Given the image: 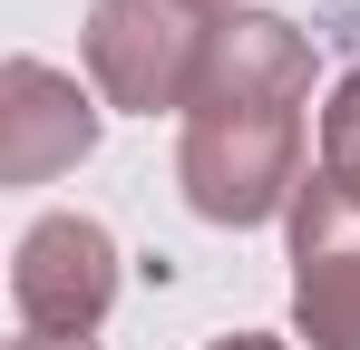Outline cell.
I'll return each mask as SVG.
<instances>
[{"label":"cell","instance_id":"6da1fadb","mask_svg":"<svg viewBox=\"0 0 360 350\" xmlns=\"http://www.w3.org/2000/svg\"><path fill=\"white\" fill-rule=\"evenodd\" d=\"M302 136H311V39L273 10H243L214 39V68L185 108V146H176V185L205 224H273L292 214L302 175Z\"/></svg>","mask_w":360,"mask_h":350},{"label":"cell","instance_id":"7a4b0ae2","mask_svg":"<svg viewBox=\"0 0 360 350\" xmlns=\"http://www.w3.org/2000/svg\"><path fill=\"white\" fill-rule=\"evenodd\" d=\"M214 39L224 20L195 10V0H98L88 30H78V58H88V88L127 117H185L205 68H214Z\"/></svg>","mask_w":360,"mask_h":350},{"label":"cell","instance_id":"3957f363","mask_svg":"<svg viewBox=\"0 0 360 350\" xmlns=\"http://www.w3.org/2000/svg\"><path fill=\"white\" fill-rule=\"evenodd\" d=\"M117 233L98 214H39L10 253V311L20 331H49V341H98V321L117 311Z\"/></svg>","mask_w":360,"mask_h":350},{"label":"cell","instance_id":"277c9868","mask_svg":"<svg viewBox=\"0 0 360 350\" xmlns=\"http://www.w3.org/2000/svg\"><path fill=\"white\" fill-rule=\"evenodd\" d=\"M292 331L311 350H360V185L341 175L292 195Z\"/></svg>","mask_w":360,"mask_h":350},{"label":"cell","instance_id":"5b68a950","mask_svg":"<svg viewBox=\"0 0 360 350\" xmlns=\"http://www.w3.org/2000/svg\"><path fill=\"white\" fill-rule=\"evenodd\" d=\"M98 117H108V108H98L68 68L10 58V68H0V175H10V185L68 175L88 146H98Z\"/></svg>","mask_w":360,"mask_h":350},{"label":"cell","instance_id":"8992f818","mask_svg":"<svg viewBox=\"0 0 360 350\" xmlns=\"http://www.w3.org/2000/svg\"><path fill=\"white\" fill-rule=\"evenodd\" d=\"M321 175L360 185V68L331 88V108H321Z\"/></svg>","mask_w":360,"mask_h":350},{"label":"cell","instance_id":"52a82bcc","mask_svg":"<svg viewBox=\"0 0 360 350\" xmlns=\"http://www.w3.org/2000/svg\"><path fill=\"white\" fill-rule=\"evenodd\" d=\"M10 350H98V341H49V331H20Z\"/></svg>","mask_w":360,"mask_h":350},{"label":"cell","instance_id":"ba28073f","mask_svg":"<svg viewBox=\"0 0 360 350\" xmlns=\"http://www.w3.org/2000/svg\"><path fill=\"white\" fill-rule=\"evenodd\" d=\"M205 350H283V341H263V331H234V341H205Z\"/></svg>","mask_w":360,"mask_h":350},{"label":"cell","instance_id":"9c48e42d","mask_svg":"<svg viewBox=\"0 0 360 350\" xmlns=\"http://www.w3.org/2000/svg\"><path fill=\"white\" fill-rule=\"evenodd\" d=\"M195 10H214V20H243V0H195Z\"/></svg>","mask_w":360,"mask_h":350}]
</instances>
